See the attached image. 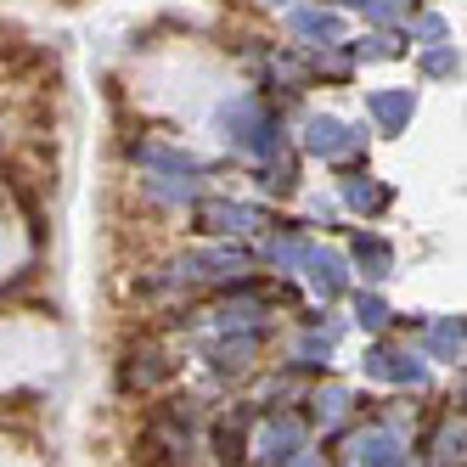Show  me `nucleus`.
Wrapping results in <instances>:
<instances>
[{
	"instance_id": "f257e3e1",
	"label": "nucleus",
	"mask_w": 467,
	"mask_h": 467,
	"mask_svg": "<svg viewBox=\"0 0 467 467\" xmlns=\"http://www.w3.org/2000/svg\"><path fill=\"white\" fill-rule=\"evenodd\" d=\"M197 225L231 237V231H254V225H265V214L248 209V203H203V209H197Z\"/></svg>"
},
{
	"instance_id": "f03ea898",
	"label": "nucleus",
	"mask_w": 467,
	"mask_h": 467,
	"mask_svg": "<svg viewBox=\"0 0 467 467\" xmlns=\"http://www.w3.org/2000/svg\"><path fill=\"white\" fill-rule=\"evenodd\" d=\"M366 372H372V378H394V383H422V360H417L411 349L378 344L372 355H366Z\"/></svg>"
},
{
	"instance_id": "7ed1b4c3",
	"label": "nucleus",
	"mask_w": 467,
	"mask_h": 467,
	"mask_svg": "<svg viewBox=\"0 0 467 467\" xmlns=\"http://www.w3.org/2000/svg\"><path fill=\"white\" fill-rule=\"evenodd\" d=\"M298 451H305V422H298V417H271V422H265V456H271V462H287Z\"/></svg>"
},
{
	"instance_id": "20e7f679",
	"label": "nucleus",
	"mask_w": 467,
	"mask_h": 467,
	"mask_svg": "<svg viewBox=\"0 0 467 467\" xmlns=\"http://www.w3.org/2000/svg\"><path fill=\"white\" fill-rule=\"evenodd\" d=\"M305 265H310V282H316V293H321V298H338V293L349 287V276H344V259H338V254H321V248H310V254H305Z\"/></svg>"
},
{
	"instance_id": "39448f33",
	"label": "nucleus",
	"mask_w": 467,
	"mask_h": 467,
	"mask_svg": "<svg viewBox=\"0 0 467 467\" xmlns=\"http://www.w3.org/2000/svg\"><path fill=\"white\" fill-rule=\"evenodd\" d=\"M355 462L360 467H406V451H400V440H394V433H366V440H360V451H355Z\"/></svg>"
},
{
	"instance_id": "423d86ee",
	"label": "nucleus",
	"mask_w": 467,
	"mask_h": 467,
	"mask_svg": "<svg viewBox=\"0 0 467 467\" xmlns=\"http://www.w3.org/2000/svg\"><path fill=\"white\" fill-rule=\"evenodd\" d=\"M305 147H310V152H321V158H332V152H355V136H349L338 119H310Z\"/></svg>"
},
{
	"instance_id": "0eeeda50",
	"label": "nucleus",
	"mask_w": 467,
	"mask_h": 467,
	"mask_svg": "<svg viewBox=\"0 0 467 467\" xmlns=\"http://www.w3.org/2000/svg\"><path fill=\"white\" fill-rule=\"evenodd\" d=\"M372 113L383 130H400L411 119V90H372Z\"/></svg>"
},
{
	"instance_id": "6e6552de",
	"label": "nucleus",
	"mask_w": 467,
	"mask_h": 467,
	"mask_svg": "<svg viewBox=\"0 0 467 467\" xmlns=\"http://www.w3.org/2000/svg\"><path fill=\"white\" fill-rule=\"evenodd\" d=\"M136 158L158 163V170H175V175H197V170H203L197 158H186V152H170V147H136Z\"/></svg>"
},
{
	"instance_id": "1a4fd4ad",
	"label": "nucleus",
	"mask_w": 467,
	"mask_h": 467,
	"mask_svg": "<svg viewBox=\"0 0 467 467\" xmlns=\"http://www.w3.org/2000/svg\"><path fill=\"white\" fill-rule=\"evenodd\" d=\"M433 355H445V360L462 355V316H445L440 327H433Z\"/></svg>"
},
{
	"instance_id": "9d476101",
	"label": "nucleus",
	"mask_w": 467,
	"mask_h": 467,
	"mask_svg": "<svg viewBox=\"0 0 467 467\" xmlns=\"http://www.w3.org/2000/svg\"><path fill=\"white\" fill-rule=\"evenodd\" d=\"M355 254H360V265H372L366 276H389V248H383L378 237H360V243H355Z\"/></svg>"
},
{
	"instance_id": "9b49d317",
	"label": "nucleus",
	"mask_w": 467,
	"mask_h": 467,
	"mask_svg": "<svg viewBox=\"0 0 467 467\" xmlns=\"http://www.w3.org/2000/svg\"><path fill=\"white\" fill-rule=\"evenodd\" d=\"M265 254H271V265H276V271H287V265H305V243H298V237H282V243H271V248H265Z\"/></svg>"
},
{
	"instance_id": "f8f14e48",
	"label": "nucleus",
	"mask_w": 467,
	"mask_h": 467,
	"mask_svg": "<svg viewBox=\"0 0 467 467\" xmlns=\"http://www.w3.org/2000/svg\"><path fill=\"white\" fill-rule=\"evenodd\" d=\"M349 203H355V209H383V203H389V192L372 186V181H349Z\"/></svg>"
},
{
	"instance_id": "ddd939ff",
	"label": "nucleus",
	"mask_w": 467,
	"mask_h": 467,
	"mask_svg": "<svg viewBox=\"0 0 467 467\" xmlns=\"http://www.w3.org/2000/svg\"><path fill=\"white\" fill-rule=\"evenodd\" d=\"M355 310H360V327H372V332H378V327H389L383 298H372V293H360V298H355Z\"/></svg>"
},
{
	"instance_id": "4468645a",
	"label": "nucleus",
	"mask_w": 467,
	"mask_h": 467,
	"mask_svg": "<svg viewBox=\"0 0 467 467\" xmlns=\"http://www.w3.org/2000/svg\"><path fill=\"white\" fill-rule=\"evenodd\" d=\"M462 462V422H445L440 433V467H456Z\"/></svg>"
}]
</instances>
